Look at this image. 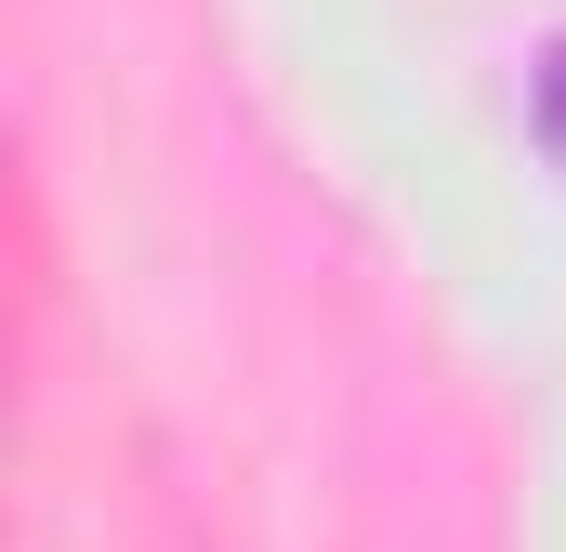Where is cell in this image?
<instances>
[{
	"instance_id": "cell-1",
	"label": "cell",
	"mask_w": 566,
	"mask_h": 552,
	"mask_svg": "<svg viewBox=\"0 0 566 552\" xmlns=\"http://www.w3.org/2000/svg\"><path fill=\"white\" fill-rule=\"evenodd\" d=\"M527 132H541V145L566 158V40L541 53V66H527Z\"/></svg>"
}]
</instances>
